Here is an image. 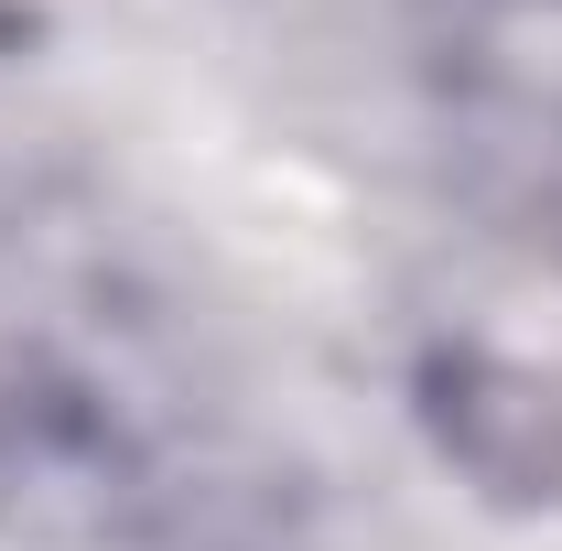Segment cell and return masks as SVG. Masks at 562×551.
Listing matches in <instances>:
<instances>
[{"label":"cell","mask_w":562,"mask_h":551,"mask_svg":"<svg viewBox=\"0 0 562 551\" xmlns=\"http://www.w3.org/2000/svg\"><path fill=\"white\" fill-rule=\"evenodd\" d=\"M443 401V432H454V454L497 486H562V401L530 379V368H497V357H454L443 379H432Z\"/></svg>","instance_id":"cell-1"}]
</instances>
